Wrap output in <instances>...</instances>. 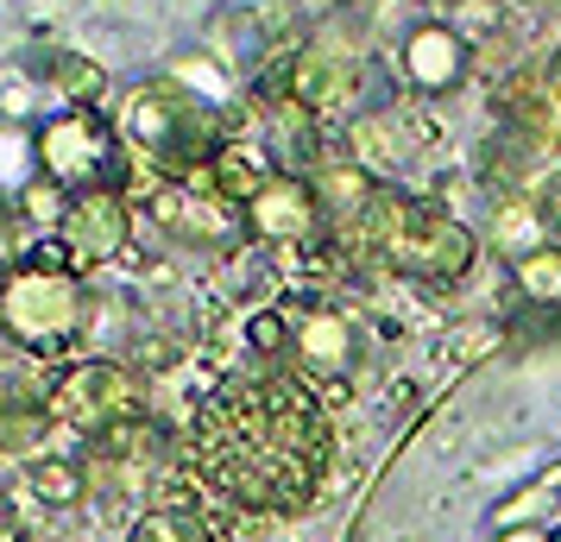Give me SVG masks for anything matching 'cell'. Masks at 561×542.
Instances as JSON below:
<instances>
[{"instance_id":"cell-1","label":"cell","mask_w":561,"mask_h":542,"mask_svg":"<svg viewBox=\"0 0 561 542\" xmlns=\"http://www.w3.org/2000/svg\"><path fill=\"white\" fill-rule=\"evenodd\" d=\"M183 461L233 511L284 517L316 505V492L329 486L334 429L297 366L247 354V366H233L196 404Z\"/></svg>"},{"instance_id":"cell-2","label":"cell","mask_w":561,"mask_h":542,"mask_svg":"<svg viewBox=\"0 0 561 542\" xmlns=\"http://www.w3.org/2000/svg\"><path fill=\"white\" fill-rule=\"evenodd\" d=\"M334 240H341V253L391 265L416 285H460L480 258V233L460 215H448L430 196H410L398 183H385L354 228H334Z\"/></svg>"},{"instance_id":"cell-3","label":"cell","mask_w":561,"mask_h":542,"mask_svg":"<svg viewBox=\"0 0 561 542\" xmlns=\"http://www.w3.org/2000/svg\"><path fill=\"white\" fill-rule=\"evenodd\" d=\"M89 278H82L57 233H26L20 258L0 272V335L32 360L70 354L77 335L89 328Z\"/></svg>"},{"instance_id":"cell-4","label":"cell","mask_w":561,"mask_h":542,"mask_svg":"<svg viewBox=\"0 0 561 542\" xmlns=\"http://www.w3.org/2000/svg\"><path fill=\"white\" fill-rule=\"evenodd\" d=\"M114 120H121V139L139 152V164L164 183H203L208 164L233 139L228 107H215L208 95L183 89L178 77L127 89V102H121Z\"/></svg>"},{"instance_id":"cell-5","label":"cell","mask_w":561,"mask_h":542,"mask_svg":"<svg viewBox=\"0 0 561 542\" xmlns=\"http://www.w3.org/2000/svg\"><path fill=\"white\" fill-rule=\"evenodd\" d=\"M45 411H51L57 429L95 441L114 423L152 411V379L133 360H102V354L95 360H70L45 379Z\"/></svg>"},{"instance_id":"cell-6","label":"cell","mask_w":561,"mask_h":542,"mask_svg":"<svg viewBox=\"0 0 561 542\" xmlns=\"http://www.w3.org/2000/svg\"><path fill=\"white\" fill-rule=\"evenodd\" d=\"M121 146H127L121 120L102 114V107H64V114L38 120V171L51 183H64L70 196L77 189H102Z\"/></svg>"},{"instance_id":"cell-7","label":"cell","mask_w":561,"mask_h":542,"mask_svg":"<svg viewBox=\"0 0 561 542\" xmlns=\"http://www.w3.org/2000/svg\"><path fill=\"white\" fill-rule=\"evenodd\" d=\"M133 208H146V221H152L164 240H178L183 253H240V240H247V221H240V208H228L221 196H208L203 183H164L158 177L146 196Z\"/></svg>"},{"instance_id":"cell-8","label":"cell","mask_w":561,"mask_h":542,"mask_svg":"<svg viewBox=\"0 0 561 542\" xmlns=\"http://www.w3.org/2000/svg\"><path fill=\"white\" fill-rule=\"evenodd\" d=\"M240 221H247V240L265 246V253H304V246H316L329 233V208H322V196H316L309 177L278 171L253 203L240 208Z\"/></svg>"},{"instance_id":"cell-9","label":"cell","mask_w":561,"mask_h":542,"mask_svg":"<svg viewBox=\"0 0 561 542\" xmlns=\"http://www.w3.org/2000/svg\"><path fill=\"white\" fill-rule=\"evenodd\" d=\"M64 253L82 278L89 272H107L114 258H127L133 246V196H114V189H77L70 208H64Z\"/></svg>"},{"instance_id":"cell-10","label":"cell","mask_w":561,"mask_h":542,"mask_svg":"<svg viewBox=\"0 0 561 542\" xmlns=\"http://www.w3.org/2000/svg\"><path fill=\"white\" fill-rule=\"evenodd\" d=\"M556 177H561V152L524 127H505L499 120V132L480 146V183L492 196H530L536 203Z\"/></svg>"},{"instance_id":"cell-11","label":"cell","mask_w":561,"mask_h":542,"mask_svg":"<svg viewBox=\"0 0 561 542\" xmlns=\"http://www.w3.org/2000/svg\"><path fill=\"white\" fill-rule=\"evenodd\" d=\"M359 360V328L341 303H316V310L290 315V366L304 379H347Z\"/></svg>"},{"instance_id":"cell-12","label":"cell","mask_w":561,"mask_h":542,"mask_svg":"<svg viewBox=\"0 0 561 542\" xmlns=\"http://www.w3.org/2000/svg\"><path fill=\"white\" fill-rule=\"evenodd\" d=\"M398 70L416 95H448L467 82L473 70V38L455 32L448 20H423V26L404 32V45H398Z\"/></svg>"},{"instance_id":"cell-13","label":"cell","mask_w":561,"mask_h":542,"mask_svg":"<svg viewBox=\"0 0 561 542\" xmlns=\"http://www.w3.org/2000/svg\"><path fill=\"white\" fill-rule=\"evenodd\" d=\"M499 120L536 132V139H549L561 152V51L536 57L524 70H511V82L499 89Z\"/></svg>"},{"instance_id":"cell-14","label":"cell","mask_w":561,"mask_h":542,"mask_svg":"<svg viewBox=\"0 0 561 542\" xmlns=\"http://www.w3.org/2000/svg\"><path fill=\"white\" fill-rule=\"evenodd\" d=\"M51 429L57 423H51V411H45V385L7 372V379H0V454L32 461V454H45V436H51Z\"/></svg>"},{"instance_id":"cell-15","label":"cell","mask_w":561,"mask_h":542,"mask_svg":"<svg viewBox=\"0 0 561 542\" xmlns=\"http://www.w3.org/2000/svg\"><path fill=\"white\" fill-rule=\"evenodd\" d=\"M272 177H278V158L265 152V146H253V139H228V146H221V158L208 164L203 189H208V196H221L228 208H247Z\"/></svg>"},{"instance_id":"cell-16","label":"cell","mask_w":561,"mask_h":542,"mask_svg":"<svg viewBox=\"0 0 561 542\" xmlns=\"http://www.w3.org/2000/svg\"><path fill=\"white\" fill-rule=\"evenodd\" d=\"M265 152L278 158V171L290 177H316L329 164V146H322V114H309L297 102H278L272 107V146Z\"/></svg>"},{"instance_id":"cell-17","label":"cell","mask_w":561,"mask_h":542,"mask_svg":"<svg viewBox=\"0 0 561 542\" xmlns=\"http://www.w3.org/2000/svg\"><path fill=\"white\" fill-rule=\"evenodd\" d=\"M309 183H316V196H322V208H329V228H354L359 215L373 208V196L385 189V177L366 171L359 158H329Z\"/></svg>"},{"instance_id":"cell-18","label":"cell","mask_w":561,"mask_h":542,"mask_svg":"<svg viewBox=\"0 0 561 542\" xmlns=\"http://www.w3.org/2000/svg\"><path fill=\"white\" fill-rule=\"evenodd\" d=\"M20 486L45 505V511H70V505H82L89 498V461L82 454H32V461H20Z\"/></svg>"},{"instance_id":"cell-19","label":"cell","mask_w":561,"mask_h":542,"mask_svg":"<svg viewBox=\"0 0 561 542\" xmlns=\"http://www.w3.org/2000/svg\"><path fill=\"white\" fill-rule=\"evenodd\" d=\"M38 82H45V95L57 102V114L64 107H102L107 102V70L82 51H45Z\"/></svg>"},{"instance_id":"cell-20","label":"cell","mask_w":561,"mask_h":542,"mask_svg":"<svg viewBox=\"0 0 561 542\" xmlns=\"http://www.w3.org/2000/svg\"><path fill=\"white\" fill-rule=\"evenodd\" d=\"M542 240H556L549 233V221H542V208L530 203V196H492V246L505 258H524L530 246H542Z\"/></svg>"},{"instance_id":"cell-21","label":"cell","mask_w":561,"mask_h":542,"mask_svg":"<svg viewBox=\"0 0 561 542\" xmlns=\"http://www.w3.org/2000/svg\"><path fill=\"white\" fill-rule=\"evenodd\" d=\"M511 290L530 310H561V240H542L524 258H511Z\"/></svg>"},{"instance_id":"cell-22","label":"cell","mask_w":561,"mask_h":542,"mask_svg":"<svg viewBox=\"0 0 561 542\" xmlns=\"http://www.w3.org/2000/svg\"><path fill=\"white\" fill-rule=\"evenodd\" d=\"M127 542H221L208 511H171V505H152L127 523Z\"/></svg>"},{"instance_id":"cell-23","label":"cell","mask_w":561,"mask_h":542,"mask_svg":"<svg viewBox=\"0 0 561 542\" xmlns=\"http://www.w3.org/2000/svg\"><path fill=\"white\" fill-rule=\"evenodd\" d=\"M38 171V127H20V120H0V196H20Z\"/></svg>"},{"instance_id":"cell-24","label":"cell","mask_w":561,"mask_h":542,"mask_svg":"<svg viewBox=\"0 0 561 542\" xmlns=\"http://www.w3.org/2000/svg\"><path fill=\"white\" fill-rule=\"evenodd\" d=\"M64 208H70V189L51 177H32L20 196H13V215H20V228L26 233H57L64 228Z\"/></svg>"},{"instance_id":"cell-25","label":"cell","mask_w":561,"mask_h":542,"mask_svg":"<svg viewBox=\"0 0 561 542\" xmlns=\"http://www.w3.org/2000/svg\"><path fill=\"white\" fill-rule=\"evenodd\" d=\"M240 341H247V354L259 360H290V315L272 303V310H247L240 315Z\"/></svg>"},{"instance_id":"cell-26","label":"cell","mask_w":561,"mask_h":542,"mask_svg":"<svg viewBox=\"0 0 561 542\" xmlns=\"http://www.w3.org/2000/svg\"><path fill=\"white\" fill-rule=\"evenodd\" d=\"M171 77H178L183 89H196V95H208L215 107H228V102H233V77H228V70H221V64H215L208 51H203V57H183V64L171 70Z\"/></svg>"},{"instance_id":"cell-27","label":"cell","mask_w":561,"mask_h":542,"mask_svg":"<svg viewBox=\"0 0 561 542\" xmlns=\"http://www.w3.org/2000/svg\"><path fill=\"white\" fill-rule=\"evenodd\" d=\"M492 347H499V322H467V328L435 341V360L467 366V360H480V354H492Z\"/></svg>"},{"instance_id":"cell-28","label":"cell","mask_w":561,"mask_h":542,"mask_svg":"<svg viewBox=\"0 0 561 542\" xmlns=\"http://www.w3.org/2000/svg\"><path fill=\"white\" fill-rule=\"evenodd\" d=\"M442 7H448V26L467 32V38L505 20V0H442Z\"/></svg>"},{"instance_id":"cell-29","label":"cell","mask_w":561,"mask_h":542,"mask_svg":"<svg viewBox=\"0 0 561 542\" xmlns=\"http://www.w3.org/2000/svg\"><path fill=\"white\" fill-rule=\"evenodd\" d=\"M492 542H561L556 523H511V530H492Z\"/></svg>"},{"instance_id":"cell-30","label":"cell","mask_w":561,"mask_h":542,"mask_svg":"<svg viewBox=\"0 0 561 542\" xmlns=\"http://www.w3.org/2000/svg\"><path fill=\"white\" fill-rule=\"evenodd\" d=\"M0 379H7V366H0Z\"/></svg>"}]
</instances>
